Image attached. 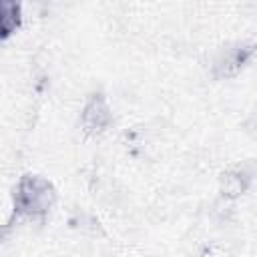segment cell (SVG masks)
<instances>
[{
  "label": "cell",
  "mask_w": 257,
  "mask_h": 257,
  "mask_svg": "<svg viewBox=\"0 0 257 257\" xmlns=\"http://www.w3.org/2000/svg\"><path fill=\"white\" fill-rule=\"evenodd\" d=\"M22 26V0H0V34L8 40Z\"/></svg>",
  "instance_id": "3957f363"
},
{
  "label": "cell",
  "mask_w": 257,
  "mask_h": 257,
  "mask_svg": "<svg viewBox=\"0 0 257 257\" xmlns=\"http://www.w3.org/2000/svg\"><path fill=\"white\" fill-rule=\"evenodd\" d=\"M112 122V110L108 106V100L102 94H92L82 112H80V124L88 135H102Z\"/></svg>",
  "instance_id": "7a4b0ae2"
},
{
  "label": "cell",
  "mask_w": 257,
  "mask_h": 257,
  "mask_svg": "<svg viewBox=\"0 0 257 257\" xmlns=\"http://www.w3.org/2000/svg\"><path fill=\"white\" fill-rule=\"evenodd\" d=\"M243 177V175H241ZM239 175H235V177H227L225 179V189H227V193L231 195V197H235V195H239L243 189H245V185H243V179H241Z\"/></svg>",
  "instance_id": "277c9868"
},
{
  "label": "cell",
  "mask_w": 257,
  "mask_h": 257,
  "mask_svg": "<svg viewBox=\"0 0 257 257\" xmlns=\"http://www.w3.org/2000/svg\"><path fill=\"white\" fill-rule=\"evenodd\" d=\"M56 203L54 185L40 175H24L14 187V215L22 219H42Z\"/></svg>",
  "instance_id": "6da1fadb"
}]
</instances>
